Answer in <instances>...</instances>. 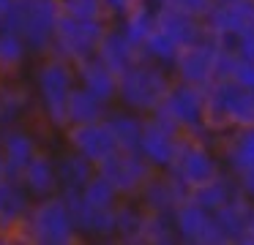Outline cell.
Listing matches in <instances>:
<instances>
[{"instance_id": "obj_1", "label": "cell", "mask_w": 254, "mask_h": 245, "mask_svg": "<svg viewBox=\"0 0 254 245\" xmlns=\"http://www.w3.org/2000/svg\"><path fill=\"white\" fill-rule=\"evenodd\" d=\"M33 85L39 114L52 131H63L68 125V98L77 87L74 63L58 54H44L33 71Z\"/></svg>"}, {"instance_id": "obj_2", "label": "cell", "mask_w": 254, "mask_h": 245, "mask_svg": "<svg viewBox=\"0 0 254 245\" xmlns=\"http://www.w3.org/2000/svg\"><path fill=\"white\" fill-rule=\"evenodd\" d=\"M172 82H175L172 68L139 57L126 74H121L118 103L131 109V112H139V114H153V112H159V106L167 98V93H170Z\"/></svg>"}, {"instance_id": "obj_3", "label": "cell", "mask_w": 254, "mask_h": 245, "mask_svg": "<svg viewBox=\"0 0 254 245\" xmlns=\"http://www.w3.org/2000/svg\"><path fill=\"white\" fill-rule=\"evenodd\" d=\"M205 123L216 136L254 125V93L232 79H216L205 87Z\"/></svg>"}, {"instance_id": "obj_4", "label": "cell", "mask_w": 254, "mask_h": 245, "mask_svg": "<svg viewBox=\"0 0 254 245\" xmlns=\"http://www.w3.org/2000/svg\"><path fill=\"white\" fill-rule=\"evenodd\" d=\"M19 237L33 245H71L82 240V234H79L66 199L55 194L33 201L22 229H19Z\"/></svg>"}, {"instance_id": "obj_5", "label": "cell", "mask_w": 254, "mask_h": 245, "mask_svg": "<svg viewBox=\"0 0 254 245\" xmlns=\"http://www.w3.org/2000/svg\"><path fill=\"white\" fill-rule=\"evenodd\" d=\"M61 14H63L61 0H17L11 16L6 19V25H0V27L17 30L28 41L30 52L36 57H44L52 49Z\"/></svg>"}, {"instance_id": "obj_6", "label": "cell", "mask_w": 254, "mask_h": 245, "mask_svg": "<svg viewBox=\"0 0 254 245\" xmlns=\"http://www.w3.org/2000/svg\"><path fill=\"white\" fill-rule=\"evenodd\" d=\"M170 172L178 180H183L191 191L210 183V180H216L221 172H227L224 161H221V152H219V136L183 134V142L178 147V155L172 161Z\"/></svg>"}, {"instance_id": "obj_7", "label": "cell", "mask_w": 254, "mask_h": 245, "mask_svg": "<svg viewBox=\"0 0 254 245\" xmlns=\"http://www.w3.org/2000/svg\"><path fill=\"white\" fill-rule=\"evenodd\" d=\"M107 27H110V22L104 19H79V16H71V14H61L50 54L79 63V60L96 54Z\"/></svg>"}, {"instance_id": "obj_8", "label": "cell", "mask_w": 254, "mask_h": 245, "mask_svg": "<svg viewBox=\"0 0 254 245\" xmlns=\"http://www.w3.org/2000/svg\"><path fill=\"white\" fill-rule=\"evenodd\" d=\"M159 112L167 114L183 134L216 136L208 131V123H205V87L175 79L170 87V93H167V98L161 101Z\"/></svg>"}, {"instance_id": "obj_9", "label": "cell", "mask_w": 254, "mask_h": 245, "mask_svg": "<svg viewBox=\"0 0 254 245\" xmlns=\"http://www.w3.org/2000/svg\"><path fill=\"white\" fill-rule=\"evenodd\" d=\"M181 142H183V131L167 114H161V112L145 114L139 152L153 163V169H170L178 155Z\"/></svg>"}, {"instance_id": "obj_10", "label": "cell", "mask_w": 254, "mask_h": 245, "mask_svg": "<svg viewBox=\"0 0 254 245\" xmlns=\"http://www.w3.org/2000/svg\"><path fill=\"white\" fill-rule=\"evenodd\" d=\"M219 54H221V41L208 33V38H202L199 44L181 49L175 65H172V74H175V79L189 82V85L210 87L216 82Z\"/></svg>"}, {"instance_id": "obj_11", "label": "cell", "mask_w": 254, "mask_h": 245, "mask_svg": "<svg viewBox=\"0 0 254 245\" xmlns=\"http://www.w3.org/2000/svg\"><path fill=\"white\" fill-rule=\"evenodd\" d=\"M175 221H178L181 243L186 245H230L216 212L197 204L191 196L175 210Z\"/></svg>"}, {"instance_id": "obj_12", "label": "cell", "mask_w": 254, "mask_h": 245, "mask_svg": "<svg viewBox=\"0 0 254 245\" xmlns=\"http://www.w3.org/2000/svg\"><path fill=\"white\" fill-rule=\"evenodd\" d=\"M96 169L110 177V183L121 191V196H137L139 188L145 185V180L156 172L153 163L139 150H115Z\"/></svg>"}, {"instance_id": "obj_13", "label": "cell", "mask_w": 254, "mask_h": 245, "mask_svg": "<svg viewBox=\"0 0 254 245\" xmlns=\"http://www.w3.org/2000/svg\"><path fill=\"white\" fill-rule=\"evenodd\" d=\"M63 139H66V147L77 150L79 155L93 161L96 166H99L107 155H112V152L118 150V142H115V136H112L107 120L66 125V128H63Z\"/></svg>"}, {"instance_id": "obj_14", "label": "cell", "mask_w": 254, "mask_h": 245, "mask_svg": "<svg viewBox=\"0 0 254 245\" xmlns=\"http://www.w3.org/2000/svg\"><path fill=\"white\" fill-rule=\"evenodd\" d=\"M189 196H191V188H189L183 180H178L170 169H156V172L145 180L142 188H139L137 199L142 201L150 212H159V210L175 212Z\"/></svg>"}, {"instance_id": "obj_15", "label": "cell", "mask_w": 254, "mask_h": 245, "mask_svg": "<svg viewBox=\"0 0 254 245\" xmlns=\"http://www.w3.org/2000/svg\"><path fill=\"white\" fill-rule=\"evenodd\" d=\"M202 19L210 36H216L224 47L232 49V38L246 30H254V0H238L230 5L213 3V8Z\"/></svg>"}, {"instance_id": "obj_16", "label": "cell", "mask_w": 254, "mask_h": 245, "mask_svg": "<svg viewBox=\"0 0 254 245\" xmlns=\"http://www.w3.org/2000/svg\"><path fill=\"white\" fill-rule=\"evenodd\" d=\"M61 196L66 199L82 237H88V240H112L115 237V210L93 207L82 196V191H74V188L61 191Z\"/></svg>"}, {"instance_id": "obj_17", "label": "cell", "mask_w": 254, "mask_h": 245, "mask_svg": "<svg viewBox=\"0 0 254 245\" xmlns=\"http://www.w3.org/2000/svg\"><path fill=\"white\" fill-rule=\"evenodd\" d=\"M33 201L36 199L30 196V191L22 185L19 177L0 180V237L19 234Z\"/></svg>"}, {"instance_id": "obj_18", "label": "cell", "mask_w": 254, "mask_h": 245, "mask_svg": "<svg viewBox=\"0 0 254 245\" xmlns=\"http://www.w3.org/2000/svg\"><path fill=\"white\" fill-rule=\"evenodd\" d=\"M0 150H3V158H6L8 177H19L41 147H39V139L33 136V131L19 123V125L0 128Z\"/></svg>"}, {"instance_id": "obj_19", "label": "cell", "mask_w": 254, "mask_h": 245, "mask_svg": "<svg viewBox=\"0 0 254 245\" xmlns=\"http://www.w3.org/2000/svg\"><path fill=\"white\" fill-rule=\"evenodd\" d=\"M156 27H159L161 33H167L181 49L194 47V44H199L202 38H208V27H205L202 16H194V14H189V11L172 8V5H164V8L159 11Z\"/></svg>"}, {"instance_id": "obj_20", "label": "cell", "mask_w": 254, "mask_h": 245, "mask_svg": "<svg viewBox=\"0 0 254 245\" xmlns=\"http://www.w3.org/2000/svg\"><path fill=\"white\" fill-rule=\"evenodd\" d=\"M219 152L224 169L230 174H241L254 169V125L249 128H232L219 136Z\"/></svg>"}, {"instance_id": "obj_21", "label": "cell", "mask_w": 254, "mask_h": 245, "mask_svg": "<svg viewBox=\"0 0 254 245\" xmlns=\"http://www.w3.org/2000/svg\"><path fill=\"white\" fill-rule=\"evenodd\" d=\"M77 68V82L82 87H88L90 93H96L99 98H104L107 103H118V85H121V76L99 57V54H90V57L74 63Z\"/></svg>"}, {"instance_id": "obj_22", "label": "cell", "mask_w": 254, "mask_h": 245, "mask_svg": "<svg viewBox=\"0 0 254 245\" xmlns=\"http://www.w3.org/2000/svg\"><path fill=\"white\" fill-rule=\"evenodd\" d=\"M36 103V93L14 76H0V128L25 123Z\"/></svg>"}, {"instance_id": "obj_23", "label": "cell", "mask_w": 254, "mask_h": 245, "mask_svg": "<svg viewBox=\"0 0 254 245\" xmlns=\"http://www.w3.org/2000/svg\"><path fill=\"white\" fill-rule=\"evenodd\" d=\"M96 54H99V57L104 60L118 76H121L139 60V47L121 30L118 22H110V27H107V33H104V38H101Z\"/></svg>"}, {"instance_id": "obj_24", "label": "cell", "mask_w": 254, "mask_h": 245, "mask_svg": "<svg viewBox=\"0 0 254 245\" xmlns=\"http://www.w3.org/2000/svg\"><path fill=\"white\" fill-rule=\"evenodd\" d=\"M22 185L30 191L33 199H47V196L61 194V177H58V161L55 155H50L47 150H39L36 158L25 166V172L19 174Z\"/></svg>"}, {"instance_id": "obj_25", "label": "cell", "mask_w": 254, "mask_h": 245, "mask_svg": "<svg viewBox=\"0 0 254 245\" xmlns=\"http://www.w3.org/2000/svg\"><path fill=\"white\" fill-rule=\"evenodd\" d=\"M148 226V207L137 196H123L115 207V243L142 245Z\"/></svg>"}, {"instance_id": "obj_26", "label": "cell", "mask_w": 254, "mask_h": 245, "mask_svg": "<svg viewBox=\"0 0 254 245\" xmlns=\"http://www.w3.org/2000/svg\"><path fill=\"white\" fill-rule=\"evenodd\" d=\"M104 120H107V125H110L112 136L118 142V150H139L145 114L131 112V109L121 106V103H112Z\"/></svg>"}, {"instance_id": "obj_27", "label": "cell", "mask_w": 254, "mask_h": 245, "mask_svg": "<svg viewBox=\"0 0 254 245\" xmlns=\"http://www.w3.org/2000/svg\"><path fill=\"white\" fill-rule=\"evenodd\" d=\"M58 161V177H61V191H82L85 183L96 174V163L88 161L85 155H79L77 150L66 147L61 155H55Z\"/></svg>"}, {"instance_id": "obj_28", "label": "cell", "mask_w": 254, "mask_h": 245, "mask_svg": "<svg viewBox=\"0 0 254 245\" xmlns=\"http://www.w3.org/2000/svg\"><path fill=\"white\" fill-rule=\"evenodd\" d=\"M110 106L112 103H107L104 98H99L96 93H90L88 87H82L77 82V87L71 90V98H68V125L104 120Z\"/></svg>"}, {"instance_id": "obj_29", "label": "cell", "mask_w": 254, "mask_h": 245, "mask_svg": "<svg viewBox=\"0 0 254 245\" xmlns=\"http://www.w3.org/2000/svg\"><path fill=\"white\" fill-rule=\"evenodd\" d=\"M238 194H243L241 185H238L235 174L230 172H221L216 180H210V183L199 185V188L191 191V199L197 201V204L208 207V210H219V207H224L227 201H232Z\"/></svg>"}, {"instance_id": "obj_30", "label": "cell", "mask_w": 254, "mask_h": 245, "mask_svg": "<svg viewBox=\"0 0 254 245\" xmlns=\"http://www.w3.org/2000/svg\"><path fill=\"white\" fill-rule=\"evenodd\" d=\"M30 47L17 30L0 27V76H17L30 57Z\"/></svg>"}, {"instance_id": "obj_31", "label": "cell", "mask_w": 254, "mask_h": 245, "mask_svg": "<svg viewBox=\"0 0 254 245\" xmlns=\"http://www.w3.org/2000/svg\"><path fill=\"white\" fill-rule=\"evenodd\" d=\"M249 210H252V199L246 194H238L232 201H227L224 207L216 210L221 229H224L227 240L230 243H241L243 234H246V221H249Z\"/></svg>"}, {"instance_id": "obj_32", "label": "cell", "mask_w": 254, "mask_h": 245, "mask_svg": "<svg viewBox=\"0 0 254 245\" xmlns=\"http://www.w3.org/2000/svg\"><path fill=\"white\" fill-rule=\"evenodd\" d=\"M178 54H181V47H178L167 33H161L159 27H156V30L142 41V47H139V57L150 60V63H159V65H167V68L175 65Z\"/></svg>"}, {"instance_id": "obj_33", "label": "cell", "mask_w": 254, "mask_h": 245, "mask_svg": "<svg viewBox=\"0 0 254 245\" xmlns=\"http://www.w3.org/2000/svg\"><path fill=\"white\" fill-rule=\"evenodd\" d=\"M181 243L178 234L175 212H150L148 210V226H145V245H175Z\"/></svg>"}, {"instance_id": "obj_34", "label": "cell", "mask_w": 254, "mask_h": 245, "mask_svg": "<svg viewBox=\"0 0 254 245\" xmlns=\"http://www.w3.org/2000/svg\"><path fill=\"white\" fill-rule=\"evenodd\" d=\"M82 196H85V199H88L93 207H101V210H115L118 201L123 199L121 191H118L115 185L110 183V177H107V174H101L99 169H96V174L88 180V183H85Z\"/></svg>"}, {"instance_id": "obj_35", "label": "cell", "mask_w": 254, "mask_h": 245, "mask_svg": "<svg viewBox=\"0 0 254 245\" xmlns=\"http://www.w3.org/2000/svg\"><path fill=\"white\" fill-rule=\"evenodd\" d=\"M61 3H63V14L79 16V19H104V22L115 19L107 0H61Z\"/></svg>"}, {"instance_id": "obj_36", "label": "cell", "mask_w": 254, "mask_h": 245, "mask_svg": "<svg viewBox=\"0 0 254 245\" xmlns=\"http://www.w3.org/2000/svg\"><path fill=\"white\" fill-rule=\"evenodd\" d=\"M164 5L189 11V14H194V16H205L210 8H213V0H164Z\"/></svg>"}, {"instance_id": "obj_37", "label": "cell", "mask_w": 254, "mask_h": 245, "mask_svg": "<svg viewBox=\"0 0 254 245\" xmlns=\"http://www.w3.org/2000/svg\"><path fill=\"white\" fill-rule=\"evenodd\" d=\"M232 49H235L241 57L254 60V30H246V33H241V36L232 38Z\"/></svg>"}, {"instance_id": "obj_38", "label": "cell", "mask_w": 254, "mask_h": 245, "mask_svg": "<svg viewBox=\"0 0 254 245\" xmlns=\"http://www.w3.org/2000/svg\"><path fill=\"white\" fill-rule=\"evenodd\" d=\"M235 180H238V185H241V191L249 196V199L254 201V169H249V172H241V174H235Z\"/></svg>"}, {"instance_id": "obj_39", "label": "cell", "mask_w": 254, "mask_h": 245, "mask_svg": "<svg viewBox=\"0 0 254 245\" xmlns=\"http://www.w3.org/2000/svg\"><path fill=\"white\" fill-rule=\"evenodd\" d=\"M134 3H137V0H107V5H110V11H112V16H115V19L126 14Z\"/></svg>"}, {"instance_id": "obj_40", "label": "cell", "mask_w": 254, "mask_h": 245, "mask_svg": "<svg viewBox=\"0 0 254 245\" xmlns=\"http://www.w3.org/2000/svg\"><path fill=\"white\" fill-rule=\"evenodd\" d=\"M241 245H254V201H252V210H249V221H246V234H243Z\"/></svg>"}, {"instance_id": "obj_41", "label": "cell", "mask_w": 254, "mask_h": 245, "mask_svg": "<svg viewBox=\"0 0 254 245\" xmlns=\"http://www.w3.org/2000/svg\"><path fill=\"white\" fill-rule=\"evenodd\" d=\"M14 5H17V0H0V25H6V19L14 11Z\"/></svg>"}, {"instance_id": "obj_42", "label": "cell", "mask_w": 254, "mask_h": 245, "mask_svg": "<svg viewBox=\"0 0 254 245\" xmlns=\"http://www.w3.org/2000/svg\"><path fill=\"white\" fill-rule=\"evenodd\" d=\"M8 177V166H6V158H3V150H0V180Z\"/></svg>"}, {"instance_id": "obj_43", "label": "cell", "mask_w": 254, "mask_h": 245, "mask_svg": "<svg viewBox=\"0 0 254 245\" xmlns=\"http://www.w3.org/2000/svg\"><path fill=\"white\" fill-rule=\"evenodd\" d=\"M213 3H219V5H230V3H238V0H213Z\"/></svg>"}]
</instances>
